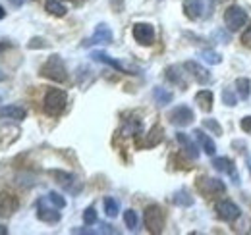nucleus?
<instances>
[{"label": "nucleus", "mask_w": 251, "mask_h": 235, "mask_svg": "<svg viewBox=\"0 0 251 235\" xmlns=\"http://www.w3.org/2000/svg\"><path fill=\"white\" fill-rule=\"evenodd\" d=\"M213 166H215V170H217V172L230 174V176L234 177V181L238 183V176H236V170H234V162H232L230 158H226V156H219V158H215V160H213Z\"/></svg>", "instance_id": "nucleus-17"}, {"label": "nucleus", "mask_w": 251, "mask_h": 235, "mask_svg": "<svg viewBox=\"0 0 251 235\" xmlns=\"http://www.w3.org/2000/svg\"><path fill=\"white\" fill-rule=\"evenodd\" d=\"M18 206H20V203H18V199H16L12 193L0 191V218L14 214V212L18 210Z\"/></svg>", "instance_id": "nucleus-12"}, {"label": "nucleus", "mask_w": 251, "mask_h": 235, "mask_svg": "<svg viewBox=\"0 0 251 235\" xmlns=\"http://www.w3.org/2000/svg\"><path fill=\"white\" fill-rule=\"evenodd\" d=\"M8 2H10L14 8H22V6L25 4V0H8Z\"/></svg>", "instance_id": "nucleus-38"}, {"label": "nucleus", "mask_w": 251, "mask_h": 235, "mask_svg": "<svg viewBox=\"0 0 251 235\" xmlns=\"http://www.w3.org/2000/svg\"><path fill=\"white\" fill-rule=\"evenodd\" d=\"M236 89H238V96H240L242 100H246V98H250L251 81L248 77H240V79H236Z\"/></svg>", "instance_id": "nucleus-24"}, {"label": "nucleus", "mask_w": 251, "mask_h": 235, "mask_svg": "<svg viewBox=\"0 0 251 235\" xmlns=\"http://www.w3.org/2000/svg\"><path fill=\"white\" fill-rule=\"evenodd\" d=\"M145 226L151 234H162L164 230V212L158 205H151L145 208Z\"/></svg>", "instance_id": "nucleus-3"}, {"label": "nucleus", "mask_w": 251, "mask_h": 235, "mask_svg": "<svg viewBox=\"0 0 251 235\" xmlns=\"http://www.w3.org/2000/svg\"><path fill=\"white\" fill-rule=\"evenodd\" d=\"M215 210H217V216H219L220 220H224V222H234V220H238L240 218V214H242V210H240V206L234 205L232 201H219L217 205H215Z\"/></svg>", "instance_id": "nucleus-6"}, {"label": "nucleus", "mask_w": 251, "mask_h": 235, "mask_svg": "<svg viewBox=\"0 0 251 235\" xmlns=\"http://www.w3.org/2000/svg\"><path fill=\"white\" fill-rule=\"evenodd\" d=\"M4 79H6V75H2V73H0V81H4Z\"/></svg>", "instance_id": "nucleus-44"}, {"label": "nucleus", "mask_w": 251, "mask_h": 235, "mask_svg": "<svg viewBox=\"0 0 251 235\" xmlns=\"http://www.w3.org/2000/svg\"><path fill=\"white\" fill-rule=\"evenodd\" d=\"M45 10L49 14H52V16H56V18L66 16V6H64L60 0H47L45 2Z\"/></svg>", "instance_id": "nucleus-22"}, {"label": "nucleus", "mask_w": 251, "mask_h": 235, "mask_svg": "<svg viewBox=\"0 0 251 235\" xmlns=\"http://www.w3.org/2000/svg\"><path fill=\"white\" fill-rule=\"evenodd\" d=\"M91 58H93L95 62L106 64V66H110V68H114V70H118V71H122V73H129V70H127V68H124L118 60H114L112 56H108V54H106V52H102V50H95V52H91Z\"/></svg>", "instance_id": "nucleus-15"}, {"label": "nucleus", "mask_w": 251, "mask_h": 235, "mask_svg": "<svg viewBox=\"0 0 251 235\" xmlns=\"http://www.w3.org/2000/svg\"><path fill=\"white\" fill-rule=\"evenodd\" d=\"M193 135H195V139L199 141V145L203 147V150H205L209 156H213V154L217 152V145L211 141V137H209L203 129H195V131H193Z\"/></svg>", "instance_id": "nucleus-18"}, {"label": "nucleus", "mask_w": 251, "mask_h": 235, "mask_svg": "<svg viewBox=\"0 0 251 235\" xmlns=\"http://www.w3.org/2000/svg\"><path fill=\"white\" fill-rule=\"evenodd\" d=\"M174 205H178V206H191L193 205V199L189 197V193L186 191V189H182V191H178L176 195H174Z\"/></svg>", "instance_id": "nucleus-26"}, {"label": "nucleus", "mask_w": 251, "mask_h": 235, "mask_svg": "<svg viewBox=\"0 0 251 235\" xmlns=\"http://www.w3.org/2000/svg\"><path fill=\"white\" fill-rule=\"evenodd\" d=\"M195 102L199 104V108H201L203 112H211V110H213V93L207 91V89L199 91V93L195 94Z\"/></svg>", "instance_id": "nucleus-19"}, {"label": "nucleus", "mask_w": 251, "mask_h": 235, "mask_svg": "<svg viewBox=\"0 0 251 235\" xmlns=\"http://www.w3.org/2000/svg\"><path fill=\"white\" fill-rule=\"evenodd\" d=\"M41 75L47 77V79H50V81L64 83L68 79V71H66L64 60L60 56H50V58L41 66Z\"/></svg>", "instance_id": "nucleus-2"}, {"label": "nucleus", "mask_w": 251, "mask_h": 235, "mask_svg": "<svg viewBox=\"0 0 251 235\" xmlns=\"http://www.w3.org/2000/svg\"><path fill=\"white\" fill-rule=\"evenodd\" d=\"M25 116H27L25 108H22L18 104H10V106H2L0 108V118L2 119H16V121H20Z\"/></svg>", "instance_id": "nucleus-16"}, {"label": "nucleus", "mask_w": 251, "mask_h": 235, "mask_svg": "<svg viewBox=\"0 0 251 235\" xmlns=\"http://www.w3.org/2000/svg\"><path fill=\"white\" fill-rule=\"evenodd\" d=\"M248 170H250V174H251V156L248 158Z\"/></svg>", "instance_id": "nucleus-42"}, {"label": "nucleus", "mask_w": 251, "mask_h": 235, "mask_svg": "<svg viewBox=\"0 0 251 235\" xmlns=\"http://www.w3.org/2000/svg\"><path fill=\"white\" fill-rule=\"evenodd\" d=\"M222 102H224L226 106H236V104H238V96L234 94L232 87H226L222 91Z\"/></svg>", "instance_id": "nucleus-28"}, {"label": "nucleus", "mask_w": 251, "mask_h": 235, "mask_svg": "<svg viewBox=\"0 0 251 235\" xmlns=\"http://www.w3.org/2000/svg\"><path fill=\"white\" fill-rule=\"evenodd\" d=\"M203 127L205 129H209L213 135H222V127H220V123L217 121V119H203Z\"/></svg>", "instance_id": "nucleus-32"}, {"label": "nucleus", "mask_w": 251, "mask_h": 235, "mask_svg": "<svg viewBox=\"0 0 251 235\" xmlns=\"http://www.w3.org/2000/svg\"><path fill=\"white\" fill-rule=\"evenodd\" d=\"M131 35L139 45H145V47L153 45V41H155V29L149 24H135L131 29Z\"/></svg>", "instance_id": "nucleus-8"}, {"label": "nucleus", "mask_w": 251, "mask_h": 235, "mask_svg": "<svg viewBox=\"0 0 251 235\" xmlns=\"http://www.w3.org/2000/svg\"><path fill=\"white\" fill-rule=\"evenodd\" d=\"M83 222H85L87 226H93V224H97V212H95L93 206H89V208L83 212Z\"/></svg>", "instance_id": "nucleus-34"}, {"label": "nucleus", "mask_w": 251, "mask_h": 235, "mask_svg": "<svg viewBox=\"0 0 251 235\" xmlns=\"http://www.w3.org/2000/svg\"><path fill=\"white\" fill-rule=\"evenodd\" d=\"M49 201H50V203H52L54 206H56V208H60V210H62L64 206H66V199H64L62 195L54 193V191H52V193H49Z\"/></svg>", "instance_id": "nucleus-33"}, {"label": "nucleus", "mask_w": 251, "mask_h": 235, "mask_svg": "<svg viewBox=\"0 0 251 235\" xmlns=\"http://www.w3.org/2000/svg\"><path fill=\"white\" fill-rule=\"evenodd\" d=\"M110 43H112V31H110V27H108L106 24H100V25H97L93 37H91V39H87V41L83 43V47H93V45H110Z\"/></svg>", "instance_id": "nucleus-10"}, {"label": "nucleus", "mask_w": 251, "mask_h": 235, "mask_svg": "<svg viewBox=\"0 0 251 235\" xmlns=\"http://www.w3.org/2000/svg\"><path fill=\"white\" fill-rule=\"evenodd\" d=\"M68 104V94L62 89H49L43 100V108L49 116H58Z\"/></svg>", "instance_id": "nucleus-1"}, {"label": "nucleus", "mask_w": 251, "mask_h": 235, "mask_svg": "<svg viewBox=\"0 0 251 235\" xmlns=\"http://www.w3.org/2000/svg\"><path fill=\"white\" fill-rule=\"evenodd\" d=\"M224 24L230 31H240L248 24V12L242 6H230L224 12Z\"/></svg>", "instance_id": "nucleus-4"}, {"label": "nucleus", "mask_w": 251, "mask_h": 235, "mask_svg": "<svg viewBox=\"0 0 251 235\" xmlns=\"http://www.w3.org/2000/svg\"><path fill=\"white\" fill-rule=\"evenodd\" d=\"M176 141H178V145L182 147V150L188 154L189 158H199V148H197V145H195V141L189 137V135H186V133H176Z\"/></svg>", "instance_id": "nucleus-14"}, {"label": "nucleus", "mask_w": 251, "mask_h": 235, "mask_svg": "<svg viewBox=\"0 0 251 235\" xmlns=\"http://www.w3.org/2000/svg\"><path fill=\"white\" fill-rule=\"evenodd\" d=\"M184 68H186L189 73L195 77V81H197V83H201V85H209V83L213 81V77H211L209 70H207V68H203L199 62L188 60V62L184 64Z\"/></svg>", "instance_id": "nucleus-9"}, {"label": "nucleus", "mask_w": 251, "mask_h": 235, "mask_svg": "<svg viewBox=\"0 0 251 235\" xmlns=\"http://www.w3.org/2000/svg\"><path fill=\"white\" fill-rule=\"evenodd\" d=\"M118 212H120V205H118V201H116V199H112V197H104V214H106L108 218H116V216H118Z\"/></svg>", "instance_id": "nucleus-25"}, {"label": "nucleus", "mask_w": 251, "mask_h": 235, "mask_svg": "<svg viewBox=\"0 0 251 235\" xmlns=\"http://www.w3.org/2000/svg\"><path fill=\"white\" fill-rule=\"evenodd\" d=\"M197 187L203 195L211 197V195H224L226 193V185L224 181H220L217 177H201L197 181Z\"/></svg>", "instance_id": "nucleus-5"}, {"label": "nucleus", "mask_w": 251, "mask_h": 235, "mask_svg": "<svg viewBox=\"0 0 251 235\" xmlns=\"http://www.w3.org/2000/svg\"><path fill=\"white\" fill-rule=\"evenodd\" d=\"M149 135H151V139L145 143L147 147H155L157 143H160V141H162V129H160L158 125H155V127L149 131Z\"/></svg>", "instance_id": "nucleus-31"}, {"label": "nucleus", "mask_w": 251, "mask_h": 235, "mask_svg": "<svg viewBox=\"0 0 251 235\" xmlns=\"http://www.w3.org/2000/svg\"><path fill=\"white\" fill-rule=\"evenodd\" d=\"M45 47H49L43 39H33L31 43H29V48H45Z\"/></svg>", "instance_id": "nucleus-37"}, {"label": "nucleus", "mask_w": 251, "mask_h": 235, "mask_svg": "<svg viewBox=\"0 0 251 235\" xmlns=\"http://www.w3.org/2000/svg\"><path fill=\"white\" fill-rule=\"evenodd\" d=\"M6 234H8V230L4 226H0V235H6Z\"/></svg>", "instance_id": "nucleus-41"}, {"label": "nucleus", "mask_w": 251, "mask_h": 235, "mask_svg": "<svg viewBox=\"0 0 251 235\" xmlns=\"http://www.w3.org/2000/svg\"><path fill=\"white\" fill-rule=\"evenodd\" d=\"M201 58L205 60L207 64H211V66H219L220 62H222V56H220L219 52H215V50H203Z\"/></svg>", "instance_id": "nucleus-27"}, {"label": "nucleus", "mask_w": 251, "mask_h": 235, "mask_svg": "<svg viewBox=\"0 0 251 235\" xmlns=\"http://www.w3.org/2000/svg\"><path fill=\"white\" fill-rule=\"evenodd\" d=\"M205 12V2L203 0H184V14L188 20H199L203 18Z\"/></svg>", "instance_id": "nucleus-13"}, {"label": "nucleus", "mask_w": 251, "mask_h": 235, "mask_svg": "<svg viewBox=\"0 0 251 235\" xmlns=\"http://www.w3.org/2000/svg\"><path fill=\"white\" fill-rule=\"evenodd\" d=\"M168 118H170V123H174L176 127H186L193 121V110L186 104H180L170 112Z\"/></svg>", "instance_id": "nucleus-7"}, {"label": "nucleus", "mask_w": 251, "mask_h": 235, "mask_svg": "<svg viewBox=\"0 0 251 235\" xmlns=\"http://www.w3.org/2000/svg\"><path fill=\"white\" fill-rule=\"evenodd\" d=\"M213 4H220V2H224V0H211Z\"/></svg>", "instance_id": "nucleus-43"}, {"label": "nucleus", "mask_w": 251, "mask_h": 235, "mask_svg": "<svg viewBox=\"0 0 251 235\" xmlns=\"http://www.w3.org/2000/svg\"><path fill=\"white\" fill-rule=\"evenodd\" d=\"M112 4H114V6H118V8H120V6H122V4H124V0H112Z\"/></svg>", "instance_id": "nucleus-39"}, {"label": "nucleus", "mask_w": 251, "mask_h": 235, "mask_svg": "<svg viewBox=\"0 0 251 235\" xmlns=\"http://www.w3.org/2000/svg\"><path fill=\"white\" fill-rule=\"evenodd\" d=\"M242 45L248 47V48H251V25L250 27H246L244 33H242Z\"/></svg>", "instance_id": "nucleus-35"}, {"label": "nucleus", "mask_w": 251, "mask_h": 235, "mask_svg": "<svg viewBox=\"0 0 251 235\" xmlns=\"http://www.w3.org/2000/svg\"><path fill=\"white\" fill-rule=\"evenodd\" d=\"M122 133L124 135H133V133H141V123H139V119H129V121H126L124 129H122Z\"/></svg>", "instance_id": "nucleus-29"}, {"label": "nucleus", "mask_w": 251, "mask_h": 235, "mask_svg": "<svg viewBox=\"0 0 251 235\" xmlns=\"http://www.w3.org/2000/svg\"><path fill=\"white\" fill-rule=\"evenodd\" d=\"M124 222H126V226L133 232V230H137V214L129 208V210H126L124 212Z\"/></svg>", "instance_id": "nucleus-30"}, {"label": "nucleus", "mask_w": 251, "mask_h": 235, "mask_svg": "<svg viewBox=\"0 0 251 235\" xmlns=\"http://www.w3.org/2000/svg\"><path fill=\"white\" fill-rule=\"evenodd\" d=\"M240 127H242L246 133H251V116L242 118V121H240Z\"/></svg>", "instance_id": "nucleus-36"}, {"label": "nucleus", "mask_w": 251, "mask_h": 235, "mask_svg": "<svg viewBox=\"0 0 251 235\" xmlns=\"http://www.w3.org/2000/svg\"><path fill=\"white\" fill-rule=\"evenodd\" d=\"M153 98H155V102H157L158 106H164V104H170V102H172L174 94H172L170 91H166V89L155 87L153 89Z\"/></svg>", "instance_id": "nucleus-21"}, {"label": "nucleus", "mask_w": 251, "mask_h": 235, "mask_svg": "<svg viewBox=\"0 0 251 235\" xmlns=\"http://www.w3.org/2000/svg\"><path fill=\"white\" fill-rule=\"evenodd\" d=\"M50 174L56 177V181H58L62 187H66L68 191H72V183L75 181V177L72 176V174H68V172H60V170H52ZM72 193H74V191H72Z\"/></svg>", "instance_id": "nucleus-23"}, {"label": "nucleus", "mask_w": 251, "mask_h": 235, "mask_svg": "<svg viewBox=\"0 0 251 235\" xmlns=\"http://www.w3.org/2000/svg\"><path fill=\"white\" fill-rule=\"evenodd\" d=\"M58 210L60 208H49L45 199H41L37 203V218L41 222H47V224H56V222H60V212Z\"/></svg>", "instance_id": "nucleus-11"}, {"label": "nucleus", "mask_w": 251, "mask_h": 235, "mask_svg": "<svg viewBox=\"0 0 251 235\" xmlns=\"http://www.w3.org/2000/svg\"><path fill=\"white\" fill-rule=\"evenodd\" d=\"M4 18H6V12H4V8L0 6V20H4Z\"/></svg>", "instance_id": "nucleus-40"}, {"label": "nucleus", "mask_w": 251, "mask_h": 235, "mask_svg": "<svg viewBox=\"0 0 251 235\" xmlns=\"http://www.w3.org/2000/svg\"><path fill=\"white\" fill-rule=\"evenodd\" d=\"M164 75H166V79H168V81H172L174 85H180L182 89L188 87V83H186V79L182 77V73H180V68H178V66H168V68L164 70Z\"/></svg>", "instance_id": "nucleus-20"}]
</instances>
